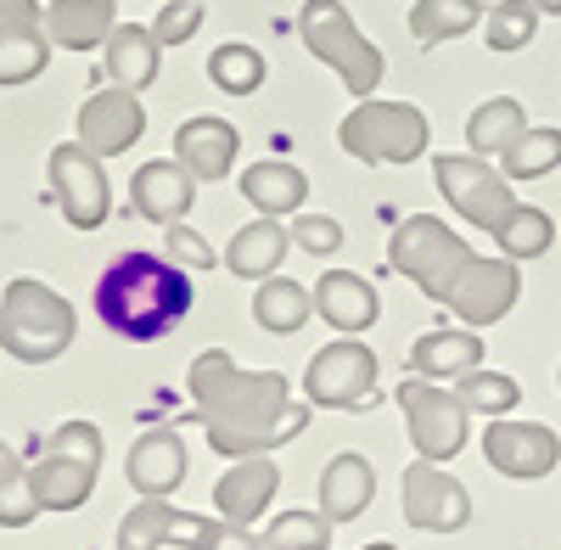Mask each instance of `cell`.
Wrapping results in <instances>:
<instances>
[{
	"mask_svg": "<svg viewBox=\"0 0 561 550\" xmlns=\"http://www.w3.org/2000/svg\"><path fill=\"white\" fill-rule=\"evenodd\" d=\"M185 393H192V422L208 433V444L230 461H253V455H275L309 427V410L293 399V382L280 371H248L225 348H203L185 371Z\"/></svg>",
	"mask_w": 561,
	"mask_h": 550,
	"instance_id": "6da1fadb",
	"label": "cell"
},
{
	"mask_svg": "<svg viewBox=\"0 0 561 550\" xmlns=\"http://www.w3.org/2000/svg\"><path fill=\"white\" fill-rule=\"evenodd\" d=\"M185 309H192V275L169 264L163 253H124L96 282V314L107 320V332L129 343L169 337L185 320Z\"/></svg>",
	"mask_w": 561,
	"mask_h": 550,
	"instance_id": "7a4b0ae2",
	"label": "cell"
},
{
	"mask_svg": "<svg viewBox=\"0 0 561 550\" xmlns=\"http://www.w3.org/2000/svg\"><path fill=\"white\" fill-rule=\"evenodd\" d=\"M79 314L73 303L34 282V275H12L7 293H0V354H12L18 365H51L73 348Z\"/></svg>",
	"mask_w": 561,
	"mask_h": 550,
	"instance_id": "3957f363",
	"label": "cell"
},
{
	"mask_svg": "<svg viewBox=\"0 0 561 550\" xmlns=\"http://www.w3.org/2000/svg\"><path fill=\"white\" fill-rule=\"evenodd\" d=\"M298 34H304V45L314 51V62H325V68H332V73L348 84V96H359V102L377 96V84H382L388 62H382L377 45L359 34V23L348 18L343 0H304Z\"/></svg>",
	"mask_w": 561,
	"mask_h": 550,
	"instance_id": "277c9868",
	"label": "cell"
},
{
	"mask_svg": "<svg viewBox=\"0 0 561 550\" xmlns=\"http://www.w3.org/2000/svg\"><path fill=\"white\" fill-rule=\"evenodd\" d=\"M388 264L399 275H410L433 303H449L460 270L472 264V248H466V237L449 231L438 214H410V219L393 225V237H388Z\"/></svg>",
	"mask_w": 561,
	"mask_h": 550,
	"instance_id": "5b68a950",
	"label": "cell"
},
{
	"mask_svg": "<svg viewBox=\"0 0 561 550\" xmlns=\"http://www.w3.org/2000/svg\"><path fill=\"white\" fill-rule=\"evenodd\" d=\"M337 141L359 163H415L433 147V124L415 102H377L370 96L337 124Z\"/></svg>",
	"mask_w": 561,
	"mask_h": 550,
	"instance_id": "8992f818",
	"label": "cell"
},
{
	"mask_svg": "<svg viewBox=\"0 0 561 550\" xmlns=\"http://www.w3.org/2000/svg\"><path fill=\"white\" fill-rule=\"evenodd\" d=\"M399 410H404V433H410V449H415V461H438V467H449L455 455L466 449V410H460V399H455V388H444V382H421V377H410V382H399Z\"/></svg>",
	"mask_w": 561,
	"mask_h": 550,
	"instance_id": "52a82bcc",
	"label": "cell"
},
{
	"mask_svg": "<svg viewBox=\"0 0 561 550\" xmlns=\"http://www.w3.org/2000/svg\"><path fill=\"white\" fill-rule=\"evenodd\" d=\"M433 180H438V192L444 203L466 219V225H478V231H500V225L511 219V208H517V192H511V180L478 158V152H460V158H433Z\"/></svg>",
	"mask_w": 561,
	"mask_h": 550,
	"instance_id": "ba28073f",
	"label": "cell"
},
{
	"mask_svg": "<svg viewBox=\"0 0 561 550\" xmlns=\"http://www.w3.org/2000/svg\"><path fill=\"white\" fill-rule=\"evenodd\" d=\"M45 174H51V197L73 231H102L113 214V180H107L102 158L84 152L79 141H62L45 158Z\"/></svg>",
	"mask_w": 561,
	"mask_h": 550,
	"instance_id": "9c48e42d",
	"label": "cell"
},
{
	"mask_svg": "<svg viewBox=\"0 0 561 550\" xmlns=\"http://www.w3.org/2000/svg\"><path fill=\"white\" fill-rule=\"evenodd\" d=\"M370 393H377V354L359 337L325 343L304 371V399L314 410H359Z\"/></svg>",
	"mask_w": 561,
	"mask_h": 550,
	"instance_id": "30bf717a",
	"label": "cell"
},
{
	"mask_svg": "<svg viewBox=\"0 0 561 550\" xmlns=\"http://www.w3.org/2000/svg\"><path fill=\"white\" fill-rule=\"evenodd\" d=\"M399 512L421 534H460L472 523V494L438 461H410L399 472Z\"/></svg>",
	"mask_w": 561,
	"mask_h": 550,
	"instance_id": "8fae6325",
	"label": "cell"
},
{
	"mask_svg": "<svg viewBox=\"0 0 561 550\" xmlns=\"http://www.w3.org/2000/svg\"><path fill=\"white\" fill-rule=\"evenodd\" d=\"M73 129H79V147L107 163V158H124L140 135H147V107H140L135 90L107 84V90H90V96L79 102Z\"/></svg>",
	"mask_w": 561,
	"mask_h": 550,
	"instance_id": "7c38bea8",
	"label": "cell"
},
{
	"mask_svg": "<svg viewBox=\"0 0 561 550\" xmlns=\"http://www.w3.org/2000/svg\"><path fill=\"white\" fill-rule=\"evenodd\" d=\"M483 461L500 472V478H517V483H534V478H550L556 461H561V438L539 422H517V416H500L489 422L483 433Z\"/></svg>",
	"mask_w": 561,
	"mask_h": 550,
	"instance_id": "4fadbf2b",
	"label": "cell"
},
{
	"mask_svg": "<svg viewBox=\"0 0 561 550\" xmlns=\"http://www.w3.org/2000/svg\"><path fill=\"white\" fill-rule=\"evenodd\" d=\"M517 293H523V275H517V264H511L505 253H500V259H478V253H472V264L460 270V282H455V293H449V309H455L472 332H483V326H494V320L511 314Z\"/></svg>",
	"mask_w": 561,
	"mask_h": 550,
	"instance_id": "5bb4252c",
	"label": "cell"
},
{
	"mask_svg": "<svg viewBox=\"0 0 561 550\" xmlns=\"http://www.w3.org/2000/svg\"><path fill=\"white\" fill-rule=\"evenodd\" d=\"M242 152V129L219 118V113H197V118H185L174 129V163L197 180V186H214V180L230 174V163H237Z\"/></svg>",
	"mask_w": 561,
	"mask_h": 550,
	"instance_id": "9a60e30c",
	"label": "cell"
},
{
	"mask_svg": "<svg viewBox=\"0 0 561 550\" xmlns=\"http://www.w3.org/2000/svg\"><path fill=\"white\" fill-rule=\"evenodd\" d=\"M185 472H192V455H185V438L180 427H152V433H140L124 455V478L140 500H169Z\"/></svg>",
	"mask_w": 561,
	"mask_h": 550,
	"instance_id": "2e32d148",
	"label": "cell"
},
{
	"mask_svg": "<svg viewBox=\"0 0 561 550\" xmlns=\"http://www.w3.org/2000/svg\"><path fill=\"white\" fill-rule=\"evenodd\" d=\"M314 314L343 337H365L382 320V293L359 270H325L314 282Z\"/></svg>",
	"mask_w": 561,
	"mask_h": 550,
	"instance_id": "e0dca14e",
	"label": "cell"
},
{
	"mask_svg": "<svg viewBox=\"0 0 561 550\" xmlns=\"http://www.w3.org/2000/svg\"><path fill=\"white\" fill-rule=\"evenodd\" d=\"M275 489H280V467H275V455H253V461H230V467L219 472V483H214V517L253 528V523L270 512Z\"/></svg>",
	"mask_w": 561,
	"mask_h": 550,
	"instance_id": "ac0fdd59",
	"label": "cell"
},
{
	"mask_svg": "<svg viewBox=\"0 0 561 550\" xmlns=\"http://www.w3.org/2000/svg\"><path fill=\"white\" fill-rule=\"evenodd\" d=\"M197 203V180L185 174L174 158H152L140 163L135 180H129V214L152 219V225H180Z\"/></svg>",
	"mask_w": 561,
	"mask_h": 550,
	"instance_id": "d6986e66",
	"label": "cell"
},
{
	"mask_svg": "<svg viewBox=\"0 0 561 550\" xmlns=\"http://www.w3.org/2000/svg\"><path fill=\"white\" fill-rule=\"evenodd\" d=\"M370 500H377V467H370L359 449H337L332 461H325V472H320L314 512L337 528V523H359L370 512Z\"/></svg>",
	"mask_w": 561,
	"mask_h": 550,
	"instance_id": "ffe728a7",
	"label": "cell"
},
{
	"mask_svg": "<svg viewBox=\"0 0 561 550\" xmlns=\"http://www.w3.org/2000/svg\"><path fill=\"white\" fill-rule=\"evenodd\" d=\"M478 365H483V337L472 326H438L427 337H415L410 348V377L421 382H460Z\"/></svg>",
	"mask_w": 561,
	"mask_h": 550,
	"instance_id": "44dd1931",
	"label": "cell"
},
{
	"mask_svg": "<svg viewBox=\"0 0 561 550\" xmlns=\"http://www.w3.org/2000/svg\"><path fill=\"white\" fill-rule=\"evenodd\" d=\"M118 28V0H51L45 7V39L57 51H102Z\"/></svg>",
	"mask_w": 561,
	"mask_h": 550,
	"instance_id": "7402d4cb",
	"label": "cell"
},
{
	"mask_svg": "<svg viewBox=\"0 0 561 550\" xmlns=\"http://www.w3.org/2000/svg\"><path fill=\"white\" fill-rule=\"evenodd\" d=\"M102 68H107V79L118 90H135L140 96V90L158 79V68H163V45H158L152 23H118L107 34V45H102Z\"/></svg>",
	"mask_w": 561,
	"mask_h": 550,
	"instance_id": "603a6c76",
	"label": "cell"
},
{
	"mask_svg": "<svg viewBox=\"0 0 561 550\" xmlns=\"http://www.w3.org/2000/svg\"><path fill=\"white\" fill-rule=\"evenodd\" d=\"M293 248V231H287V219H248L237 237H230L225 248V270L230 275H242V282H270V275H280V259H287Z\"/></svg>",
	"mask_w": 561,
	"mask_h": 550,
	"instance_id": "cb8c5ba5",
	"label": "cell"
},
{
	"mask_svg": "<svg viewBox=\"0 0 561 550\" xmlns=\"http://www.w3.org/2000/svg\"><path fill=\"white\" fill-rule=\"evenodd\" d=\"M242 197L264 214V219H293L309 203V174L287 158H264L242 174Z\"/></svg>",
	"mask_w": 561,
	"mask_h": 550,
	"instance_id": "d4e9b609",
	"label": "cell"
},
{
	"mask_svg": "<svg viewBox=\"0 0 561 550\" xmlns=\"http://www.w3.org/2000/svg\"><path fill=\"white\" fill-rule=\"evenodd\" d=\"M96 478H102L96 461H68V455H39L28 467L39 512H79L90 500V489H96Z\"/></svg>",
	"mask_w": 561,
	"mask_h": 550,
	"instance_id": "484cf974",
	"label": "cell"
},
{
	"mask_svg": "<svg viewBox=\"0 0 561 550\" xmlns=\"http://www.w3.org/2000/svg\"><path fill=\"white\" fill-rule=\"evenodd\" d=\"M528 135V113L517 96H489L483 107H472V118H466V147H472L478 158H500L511 152Z\"/></svg>",
	"mask_w": 561,
	"mask_h": 550,
	"instance_id": "4316f807",
	"label": "cell"
},
{
	"mask_svg": "<svg viewBox=\"0 0 561 550\" xmlns=\"http://www.w3.org/2000/svg\"><path fill=\"white\" fill-rule=\"evenodd\" d=\"M309 314H314V293H309L304 282H287V275H270V282H259V293H253V320H259L264 332L293 337Z\"/></svg>",
	"mask_w": 561,
	"mask_h": 550,
	"instance_id": "83f0119b",
	"label": "cell"
},
{
	"mask_svg": "<svg viewBox=\"0 0 561 550\" xmlns=\"http://www.w3.org/2000/svg\"><path fill=\"white\" fill-rule=\"evenodd\" d=\"M483 18H489L483 0H415L410 7V34H415V45H444V39L472 34Z\"/></svg>",
	"mask_w": 561,
	"mask_h": 550,
	"instance_id": "f1b7e54d",
	"label": "cell"
},
{
	"mask_svg": "<svg viewBox=\"0 0 561 550\" xmlns=\"http://www.w3.org/2000/svg\"><path fill=\"white\" fill-rule=\"evenodd\" d=\"M51 62L45 23H0V84H28Z\"/></svg>",
	"mask_w": 561,
	"mask_h": 550,
	"instance_id": "f546056e",
	"label": "cell"
},
{
	"mask_svg": "<svg viewBox=\"0 0 561 550\" xmlns=\"http://www.w3.org/2000/svg\"><path fill=\"white\" fill-rule=\"evenodd\" d=\"M180 506L174 500H135L118 523V550H163L180 534Z\"/></svg>",
	"mask_w": 561,
	"mask_h": 550,
	"instance_id": "4dcf8cb0",
	"label": "cell"
},
{
	"mask_svg": "<svg viewBox=\"0 0 561 550\" xmlns=\"http://www.w3.org/2000/svg\"><path fill=\"white\" fill-rule=\"evenodd\" d=\"M455 399H460V410L466 416H489V422H500V416H511V410L523 404V388H517V377H505V371H466L460 382H455Z\"/></svg>",
	"mask_w": 561,
	"mask_h": 550,
	"instance_id": "1f68e13d",
	"label": "cell"
},
{
	"mask_svg": "<svg viewBox=\"0 0 561 550\" xmlns=\"http://www.w3.org/2000/svg\"><path fill=\"white\" fill-rule=\"evenodd\" d=\"M264 51H253L248 39H230L219 45V51H208V79L225 90V96H259V84H264Z\"/></svg>",
	"mask_w": 561,
	"mask_h": 550,
	"instance_id": "d6a6232c",
	"label": "cell"
},
{
	"mask_svg": "<svg viewBox=\"0 0 561 550\" xmlns=\"http://www.w3.org/2000/svg\"><path fill=\"white\" fill-rule=\"evenodd\" d=\"M550 237H556L550 214H545V208H528V203H517V208H511V219H505L500 231H494V242H500V253H505L511 264L539 259V253L550 248Z\"/></svg>",
	"mask_w": 561,
	"mask_h": 550,
	"instance_id": "836d02e7",
	"label": "cell"
},
{
	"mask_svg": "<svg viewBox=\"0 0 561 550\" xmlns=\"http://www.w3.org/2000/svg\"><path fill=\"white\" fill-rule=\"evenodd\" d=\"M34 517H39V500H34L28 467H23V455H12L7 438H0V528H28Z\"/></svg>",
	"mask_w": 561,
	"mask_h": 550,
	"instance_id": "e575fe53",
	"label": "cell"
},
{
	"mask_svg": "<svg viewBox=\"0 0 561 550\" xmlns=\"http://www.w3.org/2000/svg\"><path fill=\"white\" fill-rule=\"evenodd\" d=\"M174 545H185V550H264V539H259L253 528L225 523V517H197V512L180 517Z\"/></svg>",
	"mask_w": 561,
	"mask_h": 550,
	"instance_id": "d590c367",
	"label": "cell"
},
{
	"mask_svg": "<svg viewBox=\"0 0 561 550\" xmlns=\"http://www.w3.org/2000/svg\"><path fill=\"white\" fill-rule=\"evenodd\" d=\"M259 539L264 550H332V523L320 512H275Z\"/></svg>",
	"mask_w": 561,
	"mask_h": 550,
	"instance_id": "8d00e7d4",
	"label": "cell"
},
{
	"mask_svg": "<svg viewBox=\"0 0 561 550\" xmlns=\"http://www.w3.org/2000/svg\"><path fill=\"white\" fill-rule=\"evenodd\" d=\"M561 163V129H528L511 152H500V174L505 180H539Z\"/></svg>",
	"mask_w": 561,
	"mask_h": 550,
	"instance_id": "74e56055",
	"label": "cell"
},
{
	"mask_svg": "<svg viewBox=\"0 0 561 550\" xmlns=\"http://www.w3.org/2000/svg\"><path fill=\"white\" fill-rule=\"evenodd\" d=\"M539 28V7L534 0H494L489 18H483V34H489V51H523Z\"/></svg>",
	"mask_w": 561,
	"mask_h": 550,
	"instance_id": "f35d334b",
	"label": "cell"
},
{
	"mask_svg": "<svg viewBox=\"0 0 561 550\" xmlns=\"http://www.w3.org/2000/svg\"><path fill=\"white\" fill-rule=\"evenodd\" d=\"M163 259L169 264H180L185 275H208L214 264H219V253L203 242V231H192V225H163Z\"/></svg>",
	"mask_w": 561,
	"mask_h": 550,
	"instance_id": "ab89813d",
	"label": "cell"
},
{
	"mask_svg": "<svg viewBox=\"0 0 561 550\" xmlns=\"http://www.w3.org/2000/svg\"><path fill=\"white\" fill-rule=\"evenodd\" d=\"M45 455H68V461H96L102 467V427L96 422H62L45 438Z\"/></svg>",
	"mask_w": 561,
	"mask_h": 550,
	"instance_id": "60d3db41",
	"label": "cell"
},
{
	"mask_svg": "<svg viewBox=\"0 0 561 550\" xmlns=\"http://www.w3.org/2000/svg\"><path fill=\"white\" fill-rule=\"evenodd\" d=\"M293 248H304V253H337L343 248V225L332 219V214H293Z\"/></svg>",
	"mask_w": 561,
	"mask_h": 550,
	"instance_id": "b9f144b4",
	"label": "cell"
},
{
	"mask_svg": "<svg viewBox=\"0 0 561 550\" xmlns=\"http://www.w3.org/2000/svg\"><path fill=\"white\" fill-rule=\"evenodd\" d=\"M203 28V7L197 0H169V7L158 12V23H152V34H158V45L163 51H174V45H185Z\"/></svg>",
	"mask_w": 561,
	"mask_h": 550,
	"instance_id": "7bdbcfd3",
	"label": "cell"
},
{
	"mask_svg": "<svg viewBox=\"0 0 561 550\" xmlns=\"http://www.w3.org/2000/svg\"><path fill=\"white\" fill-rule=\"evenodd\" d=\"M539 12H550V18H561V0H534Z\"/></svg>",
	"mask_w": 561,
	"mask_h": 550,
	"instance_id": "ee69618b",
	"label": "cell"
},
{
	"mask_svg": "<svg viewBox=\"0 0 561 550\" xmlns=\"http://www.w3.org/2000/svg\"><path fill=\"white\" fill-rule=\"evenodd\" d=\"M359 550H399V545H388V539H377V545H359Z\"/></svg>",
	"mask_w": 561,
	"mask_h": 550,
	"instance_id": "f6af8a7d",
	"label": "cell"
}]
</instances>
